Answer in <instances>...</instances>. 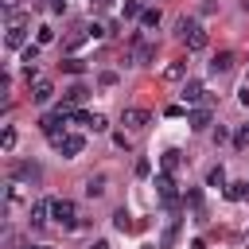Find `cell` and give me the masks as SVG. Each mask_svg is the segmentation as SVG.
<instances>
[{
    "instance_id": "1",
    "label": "cell",
    "mask_w": 249,
    "mask_h": 249,
    "mask_svg": "<svg viewBox=\"0 0 249 249\" xmlns=\"http://www.w3.org/2000/svg\"><path fill=\"white\" fill-rule=\"evenodd\" d=\"M175 35L187 43V51H202V47H206V31H202L195 19H187V16L175 23Z\"/></svg>"
},
{
    "instance_id": "2",
    "label": "cell",
    "mask_w": 249,
    "mask_h": 249,
    "mask_svg": "<svg viewBox=\"0 0 249 249\" xmlns=\"http://www.w3.org/2000/svg\"><path fill=\"white\" fill-rule=\"evenodd\" d=\"M51 218H54L58 226H66V230H74V226H78V222H74V218H78V210H74V202H70V198H54V202H51Z\"/></svg>"
},
{
    "instance_id": "3",
    "label": "cell",
    "mask_w": 249,
    "mask_h": 249,
    "mask_svg": "<svg viewBox=\"0 0 249 249\" xmlns=\"http://www.w3.org/2000/svg\"><path fill=\"white\" fill-rule=\"evenodd\" d=\"M23 31H27V12L8 16V35H4V43H8V47H23Z\"/></svg>"
},
{
    "instance_id": "4",
    "label": "cell",
    "mask_w": 249,
    "mask_h": 249,
    "mask_svg": "<svg viewBox=\"0 0 249 249\" xmlns=\"http://www.w3.org/2000/svg\"><path fill=\"white\" fill-rule=\"evenodd\" d=\"M54 148L62 152V160H74V156H82V148H86V140H82L78 132H66L62 140H54Z\"/></svg>"
},
{
    "instance_id": "5",
    "label": "cell",
    "mask_w": 249,
    "mask_h": 249,
    "mask_svg": "<svg viewBox=\"0 0 249 249\" xmlns=\"http://www.w3.org/2000/svg\"><path fill=\"white\" fill-rule=\"evenodd\" d=\"M12 179H16V183H19V179H27V183L35 187V183L43 179V167H39L35 160H23V163H16V167H12Z\"/></svg>"
},
{
    "instance_id": "6",
    "label": "cell",
    "mask_w": 249,
    "mask_h": 249,
    "mask_svg": "<svg viewBox=\"0 0 249 249\" xmlns=\"http://www.w3.org/2000/svg\"><path fill=\"white\" fill-rule=\"evenodd\" d=\"M121 124H124L128 132H140V128L148 124V109H124V113H121Z\"/></svg>"
},
{
    "instance_id": "7",
    "label": "cell",
    "mask_w": 249,
    "mask_h": 249,
    "mask_svg": "<svg viewBox=\"0 0 249 249\" xmlns=\"http://www.w3.org/2000/svg\"><path fill=\"white\" fill-rule=\"evenodd\" d=\"M89 39V23H78V27H70V35L62 39V51H74V47H82Z\"/></svg>"
},
{
    "instance_id": "8",
    "label": "cell",
    "mask_w": 249,
    "mask_h": 249,
    "mask_svg": "<svg viewBox=\"0 0 249 249\" xmlns=\"http://www.w3.org/2000/svg\"><path fill=\"white\" fill-rule=\"evenodd\" d=\"M233 62H237V58H233V51H218V54L210 58V74H230V70H233Z\"/></svg>"
},
{
    "instance_id": "9",
    "label": "cell",
    "mask_w": 249,
    "mask_h": 249,
    "mask_svg": "<svg viewBox=\"0 0 249 249\" xmlns=\"http://www.w3.org/2000/svg\"><path fill=\"white\" fill-rule=\"evenodd\" d=\"M51 97H54V86H51L47 78H35V86H31V101H35V105H47Z\"/></svg>"
},
{
    "instance_id": "10",
    "label": "cell",
    "mask_w": 249,
    "mask_h": 249,
    "mask_svg": "<svg viewBox=\"0 0 249 249\" xmlns=\"http://www.w3.org/2000/svg\"><path fill=\"white\" fill-rule=\"evenodd\" d=\"M156 195H160L167 206L175 202V183H171V175H167V171H160V175H156Z\"/></svg>"
},
{
    "instance_id": "11",
    "label": "cell",
    "mask_w": 249,
    "mask_h": 249,
    "mask_svg": "<svg viewBox=\"0 0 249 249\" xmlns=\"http://www.w3.org/2000/svg\"><path fill=\"white\" fill-rule=\"evenodd\" d=\"M86 97H89V89H86L82 82H74V86H70V89L62 93V109H66V105H82Z\"/></svg>"
},
{
    "instance_id": "12",
    "label": "cell",
    "mask_w": 249,
    "mask_h": 249,
    "mask_svg": "<svg viewBox=\"0 0 249 249\" xmlns=\"http://www.w3.org/2000/svg\"><path fill=\"white\" fill-rule=\"evenodd\" d=\"M47 214H51V202H31V210H27L31 226H47Z\"/></svg>"
},
{
    "instance_id": "13",
    "label": "cell",
    "mask_w": 249,
    "mask_h": 249,
    "mask_svg": "<svg viewBox=\"0 0 249 249\" xmlns=\"http://www.w3.org/2000/svg\"><path fill=\"white\" fill-rule=\"evenodd\" d=\"M113 226H117V230H124V233H128V230H140V222H132V214H128V210H117V214H113Z\"/></svg>"
},
{
    "instance_id": "14",
    "label": "cell",
    "mask_w": 249,
    "mask_h": 249,
    "mask_svg": "<svg viewBox=\"0 0 249 249\" xmlns=\"http://www.w3.org/2000/svg\"><path fill=\"white\" fill-rule=\"evenodd\" d=\"M226 198L245 202V198H249V183H230V187H226Z\"/></svg>"
},
{
    "instance_id": "15",
    "label": "cell",
    "mask_w": 249,
    "mask_h": 249,
    "mask_svg": "<svg viewBox=\"0 0 249 249\" xmlns=\"http://www.w3.org/2000/svg\"><path fill=\"white\" fill-rule=\"evenodd\" d=\"M210 124V109L202 105V109H191V128H206Z\"/></svg>"
},
{
    "instance_id": "16",
    "label": "cell",
    "mask_w": 249,
    "mask_h": 249,
    "mask_svg": "<svg viewBox=\"0 0 249 249\" xmlns=\"http://www.w3.org/2000/svg\"><path fill=\"white\" fill-rule=\"evenodd\" d=\"M101 191H105V175H89V179H86V195H89V198H97Z\"/></svg>"
},
{
    "instance_id": "17",
    "label": "cell",
    "mask_w": 249,
    "mask_h": 249,
    "mask_svg": "<svg viewBox=\"0 0 249 249\" xmlns=\"http://www.w3.org/2000/svg\"><path fill=\"white\" fill-rule=\"evenodd\" d=\"M121 16H124V19H136V16H144V4H140V0H124V4H121Z\"/></svg>"
},
{
    "instance_id": "18",
    "label": "cell",
    "mask_w": 249,
    "mask_h": 249,
    "mask_svg": "<svg viewBox=\"0 0 249 249\" xmlns=\"http://www.w3.org/2000/svg\"><path fill=\"white\" fill-rule=\"evenodd\" d=\"M183 101H202V82H187L183 86Z\"/></svg>"
},
{
    "instance_id": "19",
    "label": "cell",
    "mask_w": 249,
    "mask_h": 249,
    "mask_svg": "<svg viewBox=\"0 0 249 249\" xmlns=\"http://www.w3.org/2000/svg\"><path fill=\"white\" fill-rule=\"evenodd\" d=\"M179 163H183V156H179V152H175V148H167V152H163V171H167V175H171V171H175V167H179Z\"/></svg>"
},
{
    "instance_id": "20",
    "label": "cell",
    "mask_w": 249,
    "mask_h": 249,
    "mask_svg": "<svg viewBox=\"0 0 249 249\" xmlns=\"http://www.w3.org/2000/svg\"><path fill=\"white\" fill-rule=\"evenodd\" d=\"M58 66H62L66 74H82V70H86V62H82V58H74V54H70V58H62Z\"/></svg>"
},
{
    "instance_id": "21",
    "label": "cell",
    "mask_w": 249,
    "mask_h": 249,
    "mask_svg": "<svg viewBox=\"0 0 249 249\" xmlns=\"http://www.w3.org/2000/svg\"><path fill=\"white\" fill-rule=\"evenodd\" d=\"M183 70H187V58H175V62L163 70V78H171V82H175V78H183Z\"/></svg>"
},
{
    "instance_id": "22",
    "label": "cell",
    "mask_w": 249,
    "mask_h": 249,
    "mask_svg": "<svg viewBox=\"0 0 249 249\" xmlns=\"http://www.w3.org/2000/svg\"><path fill=\"white\" fill-rule=\"evenodd\" d=\"M140 23H144V27H156V23H160V8H144Z\"/></svg>"
},
{
    "instance_id": "23",
    "label": "cell",
    "mask_w": 249,
    "mask_h": 249,
    "mask_svg": "<svg viewBox=\"0 0 249 249\" xmlns=\"http://www.w3.org/2000/svg\"><path fill=\"white\" fill-rule=\"evenodd\" d=\"M35 58H39V43H27V47H23V62H27V70L35 66Z\"/></svg>"
},
{
    "instance_id": "24",
    "label": "cell",
    "mask_w": 249,
    "mask_h": 249,
    "mask_svg": "<svg viewBox=\"0 0 249 249\" xmlns=\"http://www.w3.org/2000/svg\"><path fill=\"white\" fill-rule=\"evenodd\" d=\"M206 183H210V187H226V171H222V167H210Z\"/></svg>"
},
{
    "instance_id": "25",
    "label": "cell",
    "mask_w": 249,
    "mask_h": 249,
    "mask_svg": "<svg viewBox=\"0 0 249 249\" xmlns=\"http://www.w3.org/2000/svg\"><path fill=\"white\" fill-rule=\"evenodd\" d=\"M97 86H105V89L117 86V70H101V74H97Z\"/></svg>"
},
{
    "instance_id": "26",
    "label": "cell",
    "mask_w": 249,
    "mask_h": 249,
    "mask_svg": "<svg viewBox=\"0 0 249 249\" xmlns=\"http://www.w3.org/2000/svg\"><path fill=\"white\" fill-rule=\"evenodd\" d=\"M175 237H179V226H167V233H163L160 249H171V245H175Z\"/></svg>"
},
{
    "instance_id": "27",
    "label": "cell",
    "mask_w": 249,
    "mask_h": 249,
    "mask_svg": "<svg viewBox=\"0 0 249 249\" xmlns=\"http://www.w3.org/2000/svg\"><path fill=\"white\" fill-rule=\"evenodd\" d=\"M0 144H4V152H12V148H16V128H4V136H0Z\"/></svg>"
},
{
    "instance_id": "28",
    "label": "cell",
    "mask_w": 249,
    "mask_h": 249,
    "mask_svg": "<svg viewBox=\"0 0 249 249\" xmlns=\"http://www.w3.org/2000/svg\"><path fill=\"white\" fill-rule=\"evenodd\" d=\"M105 124H109V121H105V117H101V113H93V117H89V128H93V132H101V128H105Z\"/></svg>"
},
{
    "instance_id": "29",
    "label": "cell",
    "mask_w": 249,
    "mask_h": 249,
    "mask_svg": "<svg viewBox=\"0 0 249 249\" xmlns=\"http://www.w3.org/2000/svg\"><path fill=\"white\" fill-rule=\"evenodd\" d=\"M233 144H237V148H245V144H249V124H245V128L233 136Z\"/></svg>"
},
{
    "instance_id": "30",
    "label": "cell",
    "mask_w": 249,
    "mask_h": 249,
    "mask_svg": "<svg viewBox=\"0 0 249 249\" xmlns=\"http://www.w3.org/2000/svg\"><path fill=\"white\" fill-rule=\"evenodd\" d=\"M51 39H54V31H51V27H39V47H43V43H51Z\"/></svg>"
},
{
    "instance_id": "31",
    "label": "cell",
    "mask_w": 249,
    "mask_h": 249,
    "mask_svg": "<svg viewBox=\"0 0 249 249\" xmlns=\"http://www.w3.org/2000/svg\"><path fill=\"white\" fill-rule=\"evenodd\" d=\"M237 101H241V105H245V109H249V86H245V89H241V93H237Z\"/></svg>"
},
{
    "instance_id": "32",
    "label": "cell",
    "mask_w": 249,
    "mask_h": 249,
    "mask_svg": "<svg viewBox=\"0 0 249 249\" xmlns=\"http://www.w3.org/2000/svg\"><path fill=\"white\" fill-rule=\"evenodd\" d=\"M16 4H19V0H4V12H8V16H16Z\"/></svg>"
},
{
    "instance_id": "33",
    "label": "cell",
    "mask_w": 249,
    "mask_h": 249,
    "mask_svg": "<svg viewBox=\"0 0 249 249\" xmlns=\"http://www.w3.org/2000/svg\"><path fill=\"white\" fill-rule=\"evenodd\" d=\"M93 8H97V12H105V8H113V0H93Z\"/></svg>"
},
{
    "instance_id": "34",
    "label": "cell",
    "mask_w": 249,
    "mask_h": 249,
    "mask_svg": "<svg viewBox=\"0 0 249 249\" xmlns=\"http://www.w3.org/2000/svg\"><path fill=\"white\" fill-rule=\"evenodd\" d=\"M89 249H109V241H93V245H89Z\"/></svg>"
},
{
    "instance_id": "35",
    "label": "cell",
    "mask_w": 249,
    "mask_h": 249,
    "mask_svg": "<svg viewBox=\"0 0 249 249\" xmlns=\"http://www.w3.org/2000/svg\"><path fill=\"white\" fill-rule=\"evenodd\" d=\"M23 249H39V245H23Z\"/></svg>"
},
{
    "instance_id": "36",
    "label": "cell",
    "mask_w": 249,
    "mask_h": 249,
    "mask_svg": "<svg viewBox=\"0 0 249 249\" xmlns=\"http://www.w3.org/2000/svg\"><path fill=\"white\" fill-rule=\"evenodd\" d=\"M39 249H51V245H39Z\"/></svg>"
},
{
    "instance_id": "37",
    "label": "cell",
    "mask_w": 249,
    "mask_h": 249,
    "mask_svg": "<svg viewBox=\"0 0 249 249\" xmlns=\"http://www.w3.org/2000/svg\"><path fill=\"white\" fill-rule=\"evenodd\" d=\"M245 241H249V237H245Z\"/></svg>"
}]
</instances>
